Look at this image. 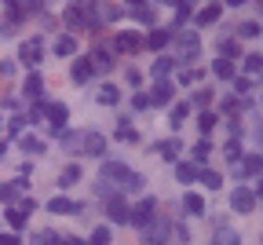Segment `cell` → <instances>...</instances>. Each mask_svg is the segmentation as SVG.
Segmentation results:
<instances>
[{
  "mask_svg": "<svg viewBox=\"0 0 263 245\" xmlns=\"http://www.w3.org/2000/svg\"><path fill=\"white\" fill-rule=\"evenodd\" d=\"M41 117H44V102L33 99V107H29V117H26V121H41Z\"/></svg>",
  "mask_w": 263,
  "mask_h": 245,
  "instance_id": "cell-46",
  "label": "cell"
},
{
  "mask_svg": "<svg viewBox=\"0 0 263 245\" xmlns=\"http://www.w3.org/2000/svg\"><path fill=\"white\" fill-rule=\"evenodd\" d=\"M8 4V15H11V22H22L26 19V8H22V0H4Z\"/></svg>",
  "mask_w": 263,
  "mask_h": 245,
  "instance_id": "cell-40",
  "label": "cell"
},
{
  "mask_svg": "<svg viewBox=\"0 0 263 245\" xmlns=\"http://www.w3.org/2000/svg\"><path fill=\"white\" fill-rule=\"evenodd\" d=\"M81 150L91 154V157H103L106 154V135H99V132H84L81 135Z\"/></svg>",
  "mask_w": 263,
  "mask_h": 245,
  "instance_id": "cell-9",
  "label": "cell"
},
{
  "mask_svg": "<svg viewBox=\"0 0 263 245\" xmlns=\"http://www.w3.org/2000/svg\"><path fill=\"white\" fill-rule=\"evenodd\" d=\"M241 69H245V74H249V77L256 81V77H259V69H263V55H259V51L245 55V59H241Z\"/></svg>",
  "mask_w": 263,
  "mask_h": 245,
  "instance_id": "cell-22",
  "label": "cell"
},
{
  "mask_svg": "<svg viewBox=\"0 0 263 245\" xmlns=\"http://www.w3.org/2000/svg\"><path fill=\"white\" fill-rule=\"evenodd\" d=\"M164 4H183V0H164Z\"/></svg>",
  "mask_w": 263,
  "mask_h": 245,
  "instance_id": "cell-60",
  "label": "cell"
},
{
  "mask_svg": "<svg viewBox=\"0 0 263 245\" xmlns=\"http://www.w3.org/2000/svg\"><path fill=\"white\" fill-rule=\"evenodd\" d=\"M139 48H143V37L132 33V29H124V33L114 37V51H139Z\"/></svg>",
  "mask_w": 263,
  "mask_h": 245,
  "instance_id": "cell-11",
  "label": "cell"
},
{
  "mask_svg": "<svg viewBox=\"0 0 263 245\" xmlns=\"http://www.w3.org/2000/svg\"><path fill=\"white\" fill-rule=\"evenodd\" d=\"M219 15H223V8H219V4H209V8H201V11H197V26H212Z\"/></svg>",
  "mask_w": 263,
  "mask_h": 245,
  "instance_id": "cell-28",
  "label": "cell"
},
{
  "mask_svg": "<svg viewBox=\"0 0 263 245\" xmlns=\"http://www.w3.org/2000/svg\"><path fill=\"white\" fill-rule=\"evenodd\" d=\"M139 234H143V245H164V241H168V234H172V223L154 213V220H150L146 227H139Z\"/></svg>",
  "mask_w": 263,
  "mask_h": 245,
  "instance_id": "cell-2",
  "label": "cell"
},
{
  "mask_svg": "<svg viewBox=\"0 0 263 245\" xmlns=\"http://www.w3.org/2000/svg\"><path fill=\"white\" fill-rule=\"evenodd\" d=\"M99 15H103L106 22H117V19H121L124 11H121V8H106V11H99Z\"/></svg>",
  "mask_w": 263,
  "mask_h": 245,
  "instance_id": "cell-51",
  "label": "cell"
},
{
  "mask_svg": "<svg viewBox=\"0 0 263 245\" xmlns=\"http://www.w3.org/2000/svg\"><path fill=\"white\" fill-rule=\"evenodd\" d=\"M157 150H161V157H164V161H176V157H179V150H183V143H179V139H164Z\"/></svg>",
  "mask_w": 263,
  "mask_h": 245,
  "instance_id": "cell-29",
  "label": "cell"
},
{
  "mask_svg": "<svg viewBox=\"0 0 263 245\" xmlns=\"http://www.w3.org/2000/svg\"><path fill=\"white\" fill-rule=\"evenodd\" d=\"M150 69H154V77H157V81H164V77H168L172 69H176V59H172V55H157V62H154Z\"/></svg>",
  "mask_w": 263,
  "mask_h": 245,
  "instance_id": "cell-20",
  "label": "cell"
},
{
  "mask_svg": "<svg viewBox=\"0 0 263 245\" xmlns=\"http://www.w3.org/2000/svg\"><path fill=\"white\" fill-rule=\"evenodd\" d=\"M241 37H259V22H245L241 26Z\"/></svg>",
  "mask_w": 263,
  "mask_h": 245,
  "instance_id": "cell-50",
  "label": "cell"
},
{
  "mask_svg": "<svg viewBox=\"0 0 263 245\" xmlns=\"http://www.w3.org/2000/svg\"><path fill=\"white\" fill-rule=\"evenodd\" d=\"M22 194H26V180H11V183L0 187V201H4V205H15Z\"/></svg>",
  "mask_w": 263,
  "mask_h": 245,
  "instance_id": "cell-14",
  "label": "cell"
},
{
  "mask_svg": "<svg viewBox=\"0 0 263 245\" xmlns=\"http://www.w3.org/2000/svg\"><path fill=\"white\" fill-rule=\"evenodd\" d=\"M186 114H190V102H176V107H172V125H183Z\"/></svg>",
  "mask_w": 263,
  "mask_h": 245,
  "instance_id": "cell-42",
  "label": "cell"
},
{
  "mask_svg": "<svg viewBox=\"0 0 263 245\" xmlns=\"http://www.w3.org/2000/svg\"><path fill=\"white\" fill-rule=\"evenodd\" d=\"M88 245H110V227H95L91 238H88Z\"/></svg>",
  "mask_w": 263,
  "mask_h": 245,
  "instance_id": "cell-39",
  "label": "cell"
},
{
  "mask_svg": "<svg viewBox=\"0 0 263 245\" xmlns=\"http://www.w3.org/2000/svg\"><path fill=\"white\" fill-rule=\"evenodd\" d=\"M81 11H84V29H99V26H103V15H99V8L91 4V0H81Z\"/></svg>",
  "mask_w": 263,
  "mask_h": 245,
  "instance_id": "cell-17",
  "label": "cell"
},
{
  "mask_svg": "<svg viewBox=\"0 0 263 245\" xmlns=\"http://www.w3.org/2000/svg\"><path fill=\"white\" fill-rule=\"evenodd\" d=\"M48 213H70V216H81V201H70V198H51V201H48Z\"/></svg>",
  "mask_w": 263,
  "mask_h": 245,
  "instance_id": "cell-16",
  "label": "cell"
},
{
  "mask_svg": "<svg viewBox=\"0 0 263 245\" xmlns=\"http://www.w3.org/2000/svg\"><path fill=\"white\" fill-rule=\"evenodd\" d=\"M117 139H121V143H136V139H139V132L132 128L128 121H121V125H117Z\"/></svg>",
  "mask_w": 263,
  "mask_h": 245,
  "instance_id": "cell-35",
  "label": "cell"
},
{
  "mask_svg": "<svg viewBox=\"0 0 263 245\" xmlns=\"http://www.w3.org/2000/svg\"><path fill=\"white\" fill-rule=\"evenodd\" d=\"M62 245H88V241H81V238H62Z\"/></svg>",
  "mask_w": 263,
  "mask_h": 245,
  "instance_id": "cell-57",
  "label": "cell"
},
{
  "mask_svg": "<svg viewBox=\"0 0 263 245\" xmlns=\"http://www.w3.org/2000/svg\"><path fill=\"white\" fill-rule=\"evenodd\" d=\"M77 180H81V168H77V165H70V168L62 172V180H59V183H62V187H70V183H77Z\"/></svg>",
  "mask_w": 263,
  "mask_h": 245,
  "instance_id": "cell-43",
  "label": "cell"
},
{
  "mask_svg": "<svg viewBox=\"0 0 263 245\" xmlns=\"http://www.w3.org/2000/svg\"><path fill=\"white\" fill-rule=\"evenodd\" d=\"M227 132H230V139H238V135H241V125H238V121H230V125H227Z\"/></svg>",
  "mask_w": 263,
  "mask_h": 245,
  "instance_id": "cell-56",
  "label": "cell"
},
{
  "mask_svg": "<svg viewBox=\"0 0 263 245\" xmlns=\"http://www.w3.org/2000/svg\"><path fill=\"white\" fill-rule=\"evenodd\" d=\"M209 150H212V147H209V139H197V147H194V165H197V168L209 161Z\"/></svg>",
  "mask_w": 263,
  "mask_h": 245,
  "instance_id": "cell-33",
  "label": "cell"
},
{
  "mask_svg": "<svg viewBox=\"0 0 263 245\" xmlns=\"http://www.w3.org/2000/svg\"><path fill=\"white\" fill-rule=\"evenodd\" d=\"M172 44V29H154L150 37H143V48H150V51H164Z\"/></svg>",
  "mask_w": 263,
  "mask_h": 245,
  "instance_id": "cell-13",
  "label": "cell"
},
{
  "mask_svg": "<svg viewBox=\"0 0 263 245\" xmlns=\"http://www.w3.org/2000/svg\"><path fill=\"white\" fill-rule=\"evenodd\" d=\"M70 77H73V84H88V81L95 77V66H91V59H73V66H70Z\"/></svg>",
  "mask_w": 263,
  "mask_h": 245,
  "instance_id": "cell-10",
  "label": "cell"
},
{
  "mask_svg": "<svg viewBox=\"0 0 263 245\" xmlns=\"http://www.w3.org/2000/svg\"><path fill=\"white\" fill-rule=\"evenodd\" d=\"M212 128H216V114H209V110H205L201 117H197V132H201V139H205Z\"/></svg>",
  "mask_w": 263,
  "mask_h": 245,
  "instance_id": "cell-37",
  "label": "cell"
},
{
  "mask_svg": "<svg viewBox=\"0 0 263 245\" xmlns=\"http://www.w3.org/2000/svg\"><path fill=\"white\" fill-rule=\"evenodd\" d=\"M234 88H238V95H245V92L252 88V77H238V81H234Z\"/></svg>",
  "mask_w": 263,
  "mask_h": 245,
  "instance_id": "cell-52",
  "label": "cell"
},
{
  "mask_svg": "<svg viewBox=\"0 0 263 245\" xmlns=\"http://www.w3.org/2000/svg\"><path fill=\"white\" fill-rule=\"evenodd\" d=\"M132 15H136V19H139V22H146V26H154V19H157V15H154V8H150V4H139V8H136V11H132Z\"/></svg>",
  "mask_w": 263,
  "mask_h": 245,
  "instance_id": "cell-41",
  "label": "cell"
},
{
  "mask_svg": "<svg viewBox=\"0 0 263 245\" xmlns=\"http://www.w3.org/2000/svg\"><path fill=\"white\" fill-rule=\"evenodd\" d=\"M209 102H212V92H205V88H201V92H197V95H194V107H201V110H205V107H209Z\"/></svg>",
  "mask_w": 263,
  "mask_h": 245,
  "instance_id": "cell-48",
  "label": "cell"
},
{
  "mask_svg": "<svg viewBox=\"0 0 263 245\" xmlns=\"http://www.w3.org/2000/svg\"><path fill=\"white\" fill-rule=\"evenodd\" d=\"M0 245H22L18 234H0Z\"/></svg>",
  "mask_w": 263,
  "mask_h": 245,
  "instance_id": "cell-54",
  "label": "cell"
},
{
  "mask_svg": "<svg viewBox=\"0 0 263 245\" xmlns=\"http://www.w3.org/2000/svg\"><path fill=\"white\" fill-rule=\"evenodd\" d=\"M44 95V77L41 74H29L26 84H22V99H41Z\"/></svg>",
  "mask_w": 263,
  "mask_h": 245,
  "instance_id": "cell-15",
  "label": "cell"
},
{
  "mask_svg": "<svg viewBox=\"0 0 263 245\" xmlns=\"http://www.w3.org/2000/svg\"><path fill=\"white\" fill-rule=\"evenodd\" d=\"M259 165H263V161H259V154H249V157H245V165H241V172L256 180V176H259Z\"/></svg>",
  "mask_w": 263,
  "mask_h": 245,
  "instance_id": "cell-38",
  "label": "cell"
},
{
  "mask_svg": "<svg viewBox=\"0 0 263 245\" xmlns=\"http://www.w3.org/2000/svg\"><path fill=\"white\" fill-rule=\"evenodd\" d=\"M190 19V0H183V4L176 8V22H186Z\"/></svg>",
  "mask_w": 263,
  "mask_h": 245,
  "instance_id": "cell-49",
  "label": "cell"
},
{
  "mask_svg": "<svg viewBox=\"0 0 263 245\" xmlns=\"http://www.w3.org/2000/svg\"><path fill=\"white\" fill-rule=\"evenodd\" d=\"M33 245H62V238L55 231H37L33 234Z\"/></svg>",
  "mask_w": 263,
  "mask_h": 245,
  "instance_id": "cell-34",
  "label": "cell"
},
{
  "mask_svg": "<svg viewBox=\"0 0 263 245\" xmlns=\"http://www.w3.org/2000/svg\"><path fill=\"white\" fill-rule=\"evenodd\" d=\"M128 4H132V8H139V4H146V0H128Z\"/></svg>",
  "mask_w": 263,
  "mask_h": 245,
  "instance_id": "cell-58",
  "label": "cell"
},
{
  "mask_svg": "<svg viewBox=\"0 0 263 245\" xmlns=\"http://www.w3.org/2000/svg\"><path fill=\"white\" fill-rule=\"evenodd\" d=\"M172 95H176V84H172L168 77L157 81V84H154V92H150V107H168Z\"/></svg>",
  "mask_w": 263,
  "mask_h": 245,
  "instance_id": "cell-8",
  "label": "cell"
},
{
  "mask_svg": "<svg viewBox=\"0 0 263 245\" xmlns=\"http://www.w3.org/2000/svg\"><path fill=\"white\" fill-rule=\"evenodd\" d=\"M44 117L51 125V135H62L66 132V121H70V110H66L62 102H44Z\"/></svg>",
  "mask_w": 263,
  "mask_h": 245,
  "instance_id": "cell-5",
  "label": "cell"
},
{
  "mask_svg": "<svg viewBox=\"0 0 263 245\" xmlns=\"http://www.w3.org/2000/svg\"><path fill=\"white\" fill-rule=\"evenodd\" d=\"M212 245H241V238H238V231H230V227H223V231H216Z\"/></svg>",
  "mask_w": 263,
  "mask_h": 245,
  "instance_id": "cell-31",
  "label": "cell"
},
{
  "mask_svg": "<svg viewBox=\"0 0 263 245\" xmlns=\"http://www.w3.org/2000/svg\"><path fill=\"white\" fill-rule=\"evenodd\" d=\"M197 180H201L205 187H212V190L223 187V176H219V172H212V168H197Z\"/></svg>",
  "mask_w": 263,
  "mask_h": 245,
  "instance_id": "cell-30",
  "label": "cell"
},
{
  "mask_svg": "<svg viewBox=\"0 0 263 245\" xmlns=\"http://www.w3.org/2000/svg\"><path fill=\"white\" fill-rule=\"evenodd\" d=\"M99 183H103L99 194L110 198V194H121V190H139L143 176L132 172L128 165H121V161H103V165H99Z\"/></svg>",
  "mask_w": 263,
  "mask_h": 245,
  "instance_id": "cell-1",
  "label": "cell"
},
{
  "mask_svg": "<svg viewBox=\"0 0 263 245\" xmlns=\"http://www.w3.org/2000/svg\"><path fill=\"white\" fill-rule=\"evenodd\" d=\"M22 8H29V11H41V8H44V0H22Z\"/></svg>",
  "mask_w": 263,
  "mask_h": 245,
  "instance_id": "cell-55",
  "label": "cell"
},
{
  "mask_svg": "<svg viewBox=\"0 0 263 245\" xmlns=\"http://www.w3.org/2000/svg\"><path fill=\"white\" fill-rule=\"evenodd\" d=\"M55 55L73 59V55H77V37H59V41H55Z\"/></svg>",
  "mask_w": 263,
  "mask_h": 245,
  "instance_id": "cell-24",
  "label": "cell"
},
{
  "mask_svg": "<svg viewBox=\"0 0 263 245\" xmlns=\"http://www.w3.org/2000/svg\"><path fill=\"white\" fill-rule=\"evenodd\" d=\"M4 216H8V223H11L15 231H22L26 220H29V213H26V208H18V205H8V213H4Z\"/></svg>",
  "mask_w": 263,
  "mask_h": 245,
  "instance_id": "cell-25",
  "label": "cell"
},
{
  "mask_svg": "<svg viewBox=\"0 0 263 245\" xmlns=\"http://www.w3.org/2000/svg\"><path fill=\"white\" fill-rule=\"evenodd\" d=\"M212 74H216L219 81H234V62H227V59H216V62H212Z\"/></svg>",
  "mask_w": 263,
  "mask_h": 245,
  "instance_id": "cell-27",
  "label": "cell"
},
{
  "mask_svg": "<svg viewBox=\"0 0 263 245\" xmlns=\"http://www.w3.org/2000/svg\"><path fill=\"white\" fill-rule=\"evenodd\" d=\"M18 59H22V62H29V66H37V62L44 59V44H41V41H22Z\"/></svg>",
  "mask_w": 263,
  "mask_h": 245,
  "instance_id": "cell-12",
  "label": "cell"
},
{
  "mask_svg": "<svg viewBox=\"0 0 263 245\" xmlns=\"http://www.w3.org/2000/svg\"><path fill=\"white\" fill-rule=\"evenodd\" d=\"M238 55H241V48H238V44H234V41H227V44H223V41H219V59H227V62H234V59H238Z\"/></svg>",
  "mask_w": 263,
  "mask_h": 245,
  "instance_id": "cell-36",
  "label": "cell"
},
{
  "mask_svg": "<svg viewBox=\"0 0 263 245\" xmlns=\"http://www.w3.org/2000/svg\"><path fill=\"white\" fill-rule=\"evenodd\" d=\"M183 208H186L190 216H205V198L190 190V194H183Z\"/></svg>",
  "mask_w": 263,
  "mask_h": 245,
  "instance_id": "cell-21",
  "label": "cell"
},
{
  "mask_svg": "<svg viewBox=\"0 0 263 245\" xmlns=\"http://www.w3.org/2000/svg\"><path fill=\"white\" fill-rule=\"evenodd\" d=\"M88 59H91V66H95V74H99V69H110V66H114V51H110V48H103V44H99Z\"/></svg>",
  "mask_w": 263,
  "mask_h": 245,
  "instance_id": "cell-19",
  "label": "cell"
},
{
  "mask_svg": "<svg viewBox=\"0 0 263 245\" xmlns=\"http://www.w3.org/2000/svg\"><path fill=\"white\" fill-rule=\"evenodd\" d=\"M103 201H106L110 223H128V201H124L121 194H110V198H103Z\"/></svg>",
  "mask_w": 263,
  "mask_h": 245,
  "instance_id": "cell-7",
  "label": "cell"
},
{
  "mask_svg": "<svg viewBox=\"0 0 263 245\" xmlns=\"http://www.w3.org/2000/svg\"><path fill=\"white\" fill-rule=\"evenodd\" d=\"M128 84H132V88L143 84V74H139V69H128Z\"/></svg>",
  "mask_w": 263,
  "mask_h": 245,
  "instance_id": "cell-53",
  "label": "cell"
},
{
  "mask_svg": "<svg viewBox=\"0 0 263 245\" xmlns=\"http://www.w3.org/2000/svg\"><path fill=\"white\" fill-rule=\"evenodd\" d=\"M223 157H227V161H238V157H241V147H238V139H230V143L223 147Z\"/></svg>",
  "mask_w": 263,
  "mask_h": 245,
  "instance_id": "cell-44",
  "label": "cell"
},
{
  "mask_svg": "<svg viewBox=\"0 0 263 245\" xmlns=\"http://www.w3.org/2000/svg\"><path fill=\"white\" fill-rule=\"evenodd\" d=\"M132 107H136V110H146V107H150V95H146V92H136V95H132Z\"/></svg>",
  "mask_w": 263,
  "mask_h": 245,
  "instance_id": "cell-47",
  "label": "cell"
},
{
  "mask_svg": "<svg viewBox=\"0 0 263 245\" xmlns=\"http://www.w3.org/2000/svg\"><path fill=\"white\" fill-rule=\"evenodd\" d=\"M26 125H29V121H26V117H22V114H18V117H11V121H8V132H11V135H15V139H18V135H22V128H26Z\"/></svg>",
  "mask_w": 263,
  "mask_h": 245,
  "instance_id": "cell-45",
  "label": "cell"
},
{
  "mask_svg": "<svg viewBox=\"0 0 263 245\" xmlns=\"http://www.w3.org/2000/svg\"><path fill=\"white\" fill-rule=\"evenodd\" d=\"M157 213V201L154 198H143L139 205H128V223H136V227H146Z\"/></svg>",
  "mask_w": 263,
  "mask_h": 245,
  "instance_id": "cell-4",
  "label": "cell"
},
{
  "mask_svg": "<svg viewBox=\"0 0 263 245\" xmlns=\"http://www.w3.org/2000/svg\"><path fill=\"white\" fill-rule=\"evenodd\" d=\"M197 51H201V44H197V33H183V37L176 41V62H194Z\"/></svg>",
  "mask_w": 263,
  "mask_h": 245,
  "instance_id": "cell-6",
  "label": "cell"
},
{
  "mask_svg": "<svg viewBox=\"0 0 263 245\" xmlns=\"http://www.w3.org/2000/svg\"><path fill=\"white\" fill-rule=\"evenodd\" d=\"M66 26H70V29H84V11H81V0L66 8Z\"/></svg>",
  "mask_w": 263,
  "mask_h": 245,
  "instance_id": "cell-23",
  "label": "cell"
},
{
  "mask_svg": "<svg viewBox=\"0 0 263 245\" xmlns=\"http://www.w3.org/2000/svg\"><path fill=\"white\" fill-rule=\"evenodd\" d=\"M176 180H179V183H194V180H197V165L179 161V165H176Z\"/></svg>",
  "mask_w": 263,
  "mask_h": 245,
  "instance_id": "cell-26",
  "label": "cell"
},
{
  "mask_svg": "<svg viewBox=\"0 0 263 245\" xmlns=\"http://www.w3.org/2000/svg\"><path fill=\"white\" fill-rule=\"evenodd\" d=\"M256 201H259V190H252V187H234V194H230V208L245 216L256 208Z\"/></svg>",
  "mask_w": 263,
  "mask_h": 245,
  "instance_id": "cell-3",
  "label": "cell"
},
{
  "mask_svg": "<svg viewBox=\"0 0 263 245\" xmlns=\"http://www.w3.org/2000/svg\"><path fill=\"white\" fill-rule=\"evenodd\" d=\"M227 4H230V8H238V4H245V0H227Z\"/></svg>",
  "mask_w": 263,
  "mask_h": 245,
  "instance_id": "cell-59",
  "label": "cell"
},
{
  "mask_svg": "<svg viewBox=\"0 0 263 245\" xmlns=\"http://www.w3.org/2000/svg\"><path fill=\"white\" fill-rule=\"evenodd\" d=\"M95 102H99V107H117V102H121V92H117V84H103V88L95 92Z\"/></svg>",
  "mask_w": 263,
  "mask_h": 245,
  "instance_id": "cell-18",
  "label": "cell"
},
{
  "mask_svg": "<svg viewBox=\"0 0 263 245\" xmlns=\"http://www.w3.org/2000/svg\"><path fill=\"white\" fill-rule=\"evenodd\" d=\"M18 150H26V154H41L44 143H41V139H33V135H18Z\"/></svg>",
  "mask_w": 263,
  "mask_h": 245,
  "instance_id": "cell-32",
  "label": "cell"
}]
</instances>
